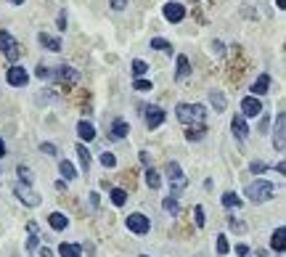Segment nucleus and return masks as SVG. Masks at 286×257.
Wrapping results in <instances>:
<instances>
[{
	"label": "nucleus",
	"mask_w": 286,
	"mask_h": 257,
	"mask_svg": "<svg viewBox=\"0 0 286 257\" xmlns=\"http://www.w3.org/2000/svg\"><path fill=\"white\" fill-rule=\"evenodd\" d=\"M180 125H186V138L199 141L207 133V106L204 104H178L175 109Z\"/></svg>",
	"instance_id": "obj_1"
},
{
	"label": "nucleus",
	"mask_w": 286,
	"mask_h": 257,
	"mask_svg": "<svg viewBox=\"0 0 286 257\" xmlns=\"http://www.w3.org/2000/svg\"><path fill=\"white\" fill-rule=\"evenodd\" d=\"M275 196V186L270 180H252V186L246 188V199L252 204H265Z\"/></svg>",
	"instance_id": "obj_2"
},
{
	"label": "nucleus",
	"mask_w": 286,
	"mask_h": 257,
	"mask_svg": "<svg viewBox=\"0 0 286 257\" xmlns=\"http://www.w3.org/2000/svg\"><path fill=\"white\" fill-rule=\"evenodd\" d=\"M14 194L16 196H19V201H22V204H27V207H40V194H38V191H35L32 188V183H16V186H14Z\"/></svg>",
	"instance_id": "obj_3"
},
{
	"label": "nucleus",
	"mask_w": 286,
	"mask_h": 257,
	"mask_svg": "<svg viewBox=\"0 0 286 257\" xmlns=\"http://www.w3.org/2000/svg\"><path fill=\"white\" fill-rule=\"evenodd\" d=\"M0 51L8 61H19V43L14 40V35L8 30H0Z\"/></svg>",
	"instance_id": "obj_4"
},
{
	"label": "nucleus",
	"mask_w": 286,
	"mask_h": 257,
	"mask_svg": "<svg viewBox=\"0 0 286 257\" xmlns=\"http://www.w3.org/2000/svg\"><path fill=\"white\" fill-rule=\"evenodd\" d=\"M127 231H133L135 236H146L151 231V220L146 217L143 212H133L127 215Z\"/></svg>",
	"instance_id": "obj_5"
},
{
	"label": "nucleus",
	"mask_w": 286,
	"mask_h": 257,
	"mask_svg": "<svg viewBox=\"0 0 286 257\" xmlns=\"http://www.w3.org/2000/svg\"><path fill=\"white\" fill-rule=\"evenodd\" d=\"M143 117H146V127H149V130H156V127H162L164 119H167L164 109L156 106V104H149V106H146V109H143Z\"/></svg>",
	"instance_id": "obj_6"
},
{
	"label": "nucleus",
	"mask_w": 286,
	"mask_h": 257,
	"mask_svg": "<svg viewBox=\"0 0 286 257\" xmlns=\"http://www.w3.org/2000/svg\"><path fill=\"white\" fill-rule=\"evenodd\" d=\"M51 77L56 80V82H67V85H77V82H82V75H80V72L72 69V67H67V64H61V67L53 69Z\"/></svg>",
	"instance_id": "obj_7"
},
{
	"label": "nucleus",
	"mask_w": 286,
	"mask_h": 257,
	"mask_svg": "<svg viewBox=\"0 0 286 257\" xmlns=\"http://www.w3.org/2000/svg\"><path fill=\"white\" fill-rule=\"evenodd\" d=\"M6 80H8V85H14V88H24L27 82H30V75H27V69H22L19 64H14V67H8Z\"/></svg>",
	"instance_id": "obj_8"
},
{
	"label": "nucleus",
	"mask_w": 286,
	"mask_h": 257,
	"mask_svg": "<svg viewBox=\"0 0 286 257\" xmlns=\"http://www.w3.org/2000/svg\"><path fill=\"white\" fill-rule=\"evenodd\" d=\"M262 114V104H260V98L257 96H246L241 101V117L244 119H252V117H260Z\"/></svg>",
	"instance_id": "obj_9"
},
{
	"label": "nucleus",
	"mask_w": 286,
	"mask_h": 257,
	"mask_svg": "<svg viewBox=\"0 0 286 257\" xmlns=\"http://www.w3.org/2000/svg\"><path fill=\"white\" fill-rule=\"evenodd\" d=\"M273 146L275 151H283L286 149V114L278 112V117H275V138H273Z\"/></svg>",
	"instance_id": "obj_10"
},
{
	"label": "nucleus",
	"mask_w": 286,
	"mask_h": 257,
	"mask_svg": "<svg viewBox=\"0 0 286 257\" xmlns=\"http://www.w3.org/2000/svg\"><path fill=\"white\" fill-rule=\"evenodd\" d=\"M164 19H167L170 24H180L183 19H186V8H183L180 3H167L164 6Z\"/></svg>",
	"instance_id": "obj_11"
},
{
	"label": "nucleus",
	"mask_w": 286,
	"mask_h": 257,
	"mask_svg": "<svg viewBox=\"0 0 286 257\" xmlns=\"http://www.w3.org/2000/svg\"><path fill=\"white\" fill-rule=\"evenodd\" d=\"M175 64H178V72H175V82H186L188 75H191V61L186 53H180L178 59H175Z\"/></svg>",
	"instance_id": "obj_12"
},
{
	"label": "nucleus",
	"mask_w": 286,
	"mask_h": 257,
	"mask_svg": "<svg viewBox=\"0 0 286 257\" xmlns=\"http://www.w3.org/2000/svg\"><path fill=\"white\" fill-rule=\"evenodd\" d=\"M230 130H233V135L238 141H246V135H249V125H246V119L241 114H236L233 119H230Z\"/></svg>",
	"instance_id": "obj_13"
},
{
	"label": "nucleus",
	"mask_w": 286,
	"mask_h": 257,
	"mask_svg": "<svg viewBox=\"0 0 286 257\" xmlns=\"http://www.w3.org/2000/svg\"><path fill=\"white\" fill-rule=\"evenodd\" d=\"M38 40H40L43 48L51 51V53H59V51H61V38H53V35H48V32H40Z\"/></svg>",
	"instance_id": "obj_14"
},
{
	"label": "nucleus",
	"mask_w": 286,
	"mask_h": 257,
	"mask_svg": "<svg viewBox=\"0 0 286 257\" xmlns=\"http://www.w3.org/2000/svg\"><path fill=\"white\" fill-rule=\"evenodd\" d=\"M127 135H130V125H127L125 119H114L112 122V138L114 141H125Z\"/></svg>",
	"instance_id": "obj_15"
},
{
	"label": "nucleus",
	"mask_w": 286,
	"mask_h": 257,
	"mask_svg": "<svg viewBox=\"0 0 286 257\" xmlns=\"http://www.w3.org/2000/svg\"><path fill=\"white\" fill-rule=\"evenodd\" d=\"M270 90V75H260L252 82V96H265Z\"/></svg>",
	"instance_id": "obj_16"
},
{
	"label": "nucleus",
	"mask_w": 286,
	"mask_h": 257,
	"mask_svg": "<svg viewBox=\"0 0 286 257\" xmlns=\"http://www.w3.org/2000/svg\"><path fill=\"white\" fill-rule=\"evenodd\" d=\"M270 246H273V252L286 249V228H275L273 236H270Z\"/></svg>",
	"instance_id": "obj_17"
},
{
	"label": "nucleus",
	"mask_w": 286,
	"mask_h": 257,
	"mask_svg": "<svg viewBox=\"0 0 286 257\" xmlns=\"http://www.w3.org/2000/svg\"><path fill=\"white\" fill-rule=\"evenodd\" d=\"M48 225L53 228V231H67V228H69V217L61 215V212H53V215H48Z\"/></svg>",
	"instance_id": "obj_18"
},
{
	"label": "nucleus",
	"mask_w": 286,
	"mask_h": 257,
	"mask_svg": "<svg viewBox=\"0 0 286 257\" xmlns=\"http://www.w3.org/2000/svg\"><path fill=\"white\" fill-rule=\"evenodd\" d=\"M77 135H80V141H85V143H88V141H93V138H96V127L90 125L88 119H82V122L77 125Z\"/></svg>",
	"instance_id": "obj_19"
},
{
	"label": "nucleus",
	"mask_w": 286,
	"mask_h": 257,
	"mask_svg": "<svg viewBox=\"0 0 286 257\" xmlns=\"http://www.w3.org/2000/svg\"><path fill=\"white\" fill-rule=\"evenodd\" d=\"M209 104H212V109H215L217 114L225 112V96L220 93V90H209Z\"/></svg>",
	"instance_id": "obj_20"
},
{
	"label": "nucleus",
	"mask_w": 286,
	"mask_h": 257,
	"mask_svg": "<svg viewBox=\"0 0 286 257\" xmlns=\"http://www.w3.org/2000/svg\"><path fill=\"white\" fill-rule=\"evenodd\" d=\"M220 204H223L225 209H238V207H241V199H238L233 191H228V194L220 196Z\"/></svg>",
	"instance_id": "obj_21"
},
{
	"label": "nucleus",
	"mask_w": 286,
	"mask_h": 257,
	"mask_svg": "<svg viewBox=\"0 0 286 257\" xmlns=\"http://www.w3.org/2000/svg\"><path fill=\"white\" fill-rule=\"evenodd\" d=\"M146 183H149V188H162V175L156 172L154 167H146Z\"/></svg>",
	"instance_id": "obj_22"
},
{
	"label": "nucleus",
	"mask_w": 286,
	"mask_h": 257,
	"mask_svg": "<svg viewBox=\"0 0 286 257\" xmlns=\"http://www.w3.org/2000/svg\"><path fill=\"white\" fill-rule=\"evenodd\" d=\"M59 170H61V178H64V180H75V178H77V170H75V164H72V162H67V159H61Z\"/></svg>",
	"instance_id": "obj_23"
},
{
	"label": "nucleus",
	"mask_w": 286,
	"mask_h": 257,
	"mask_svg": "<svg viewBox=\"0 0 286 257\" xmlns=\"http://www.w3.org/2000/svg\"><path fill=\"white\" fill-rule=\"evenodd\" d=\"M59 257H82V249L77 244H61L59 246Z\"/></svg>",
	"instance_id": "obj_24"
},
{
	"label": "nucleus",
	"mask_w": 286,
	"mask_h": 257,
	"mask_svg": "<svg viewBox=\"0 0 286 257\" xmlns=\"http://www.w3.org/2000/svg\"><path fill=\"white\" fill-rule=\"evenodd\" d=\"M162 207H164V212H167V215H180V204H178V199H175V196H167V199H164L162 201Z\"/></svg>",
	"instance_id": "obj_25"
},
{
	"label": "nucleus",
	"mask_w": 286,
	"mask_h": 257,
	"mask_svg": "<svg viewBox=\"0 0 286 257\" xmlns=\"http://www.w3.org/2000/svg\"><path fill=\"white\" fill-rule=\"evenodd\" d=\"M77 159H80V164H82V172H88V167H90V151H88V146H77Z\"/></svg>",
	"instance_id": "obj_26"
},
{
	"label": "nucleus",
	"mask_w": 286,
	"mask_h": 257,
	"mask_svg": "<svg viewBox=\"0 0 286 257\" xmlns=\"http://www.w3.org/2000/svg\"><path fill=\"white\" fill-rule=\"evenodd\" d=\"M125 201H127V191L112 188V204H114V207H125Z\"/></svg>",
	"instance_id": "obj_27"
},
{
	"label": "nucleus",
	"mask_w": 286,
	"mask_h": 257,
	"mask_svg": "<svg viewBox=\"0 0 286 257\" xmlns=\"http://www.w3.org/2000/svg\"><path fill=\"white\" fill-rule=\"evenodd\" d=\"M101 164H104L106 170H112V167H117V157L112 151H101Z\"/></svg>",
	"instance_id": "obj_28"
},
{
	"label": "nucleus",
	"mask_w": 286,
	"mask_h": 257,
	"mask_svg": "<svg viewBox=\"0 0 286 257\" xmlns=\"http://www.w3.org/2000/svg\"><path fill=\"white\" fill-rule=\"evenodd\" d=\"M151 48H154V51H167V53H172L170 40H164V38H154V40H151Z\"/></svg>",
	"instance_id": "obj_29"
},
{
	"label": "nucleus",
	"mask_w": 286,
	"mask_h": 257,
	"mask_svg": "<svg viewBox=\"0 0 286 257\" xmlns=\"http://www.w3.org/2000/svg\"><path fill=\"white\" fill-rule=\"evenodd\" d=\"M146 69H149V61H143V59H135V61H133V75H135V77H143Z\"/></svg>",
	"instance_id": "obj_30"
},
{
	"label": "nucleus",
	"mask_w": 286,
	"mask_h": 257,
	"mask_svg": "<svg viewBox=\"0 0 286 257\" xmlns=\"http://www.w3.org/2000/svg\"><path fill=\"white\" fill-rule=\"evenodd\" d=\"M133 88H135V90H146V93H149V90L154 88V82H151L149 77H135V82H133Z\"/></svg>",
	"instance_id": "obj_31"
},
{
	"label": "nucleus",
	"mask_w": 286,
	"mask_h": 257,
	"mask_svg": "<svg viewBox=\"0 0 286 257\" xmlns=\"http://www.w3.org/2000/svg\"><path fill=\"white\" fill-rule=\"evenodd\" d=\"M249 170H252L254 175H262V172L270 170V164H267V162H260V159H254L252 164H249Z\"/></svg>",
	"instance_id": "obj_32"
},
{
	"label": "nucleus",
	"mask_w": 286,
	"mask_h": 257,
	"mask_svg": "<svg viewBox=\"0 0 286 257\" xmlns=\"http://www.w3.org/2000/svg\"><path fill=\"white\" fill-rule=\"evenodd\" d=\"M193 220H196V228H204V207L201 204L193 207Z\"/></svg>",
	"instance_id": "obj_33"
},
{
	"label": "nucleus",
	"mask_w": 286,
	"mask_h": 257,
	"mask_svg": "<svg viewBox=\"0 0 286 257\" xmlns=\"http://www.w3.org/2000/svg\"><path fill=\"white\" fill-rule=\"evenodd\" d=\"M56 98H59V96L53 93V90H43V93H38V104H43V106H45L48 101H56Z\"/></svg>",
	"instance_id": "obj_34"
},
{
	"label": "nucleus",
	"mask_w": 286,
	"mask_h": 257,
	"mask_svg": "<svg viewBox=\"0 0 286 257\" xmlns=\"http://www.w3.org/2000/svg\"><path fill=\"white\" fill-rule=\"evenodd\" d=\"M16 175H19V180L22 183H32V172L24 167V164H19V167H16Z\"/></svg>",
	"instance_id": "obj_35"
},
{
	"label": "nucleus",
	"mask_w": 286,
	"mask_h": 257,
	"mask_svg": "<svg viewBox=\"0 0 286 257\" xmlns=\"http://www.w3.org/2000/svg\"><path fill=\"white\" fill-rule=\"evenodd\" d=\"M230 252V246H228V238L223 236V233H220L217 236V254H228Z\"/></svg>",
	"instance_id": "obj_36"
},
{
	"label": "nucleus",
	"mask_w": 286,
	"mask_h": 257,
	"mask_svg": "<svg viewBox=\"0 0 286 257\" xmlns=\"http://www.w3.org/2000/svg\"><path fill=\"white\" fill-rule=\"evenodd\" d=\"M228 223H230V228H233V231H236V233H246V225L241 223V220H233V217H230V220H228Z\"/></svg>",
	"instance_id": "obj_37"
},
{
	"label": "nucleus",
	"mask_w": 286,
	"mask_h": 257,
	"mask_svg": "<svg viewBox=\"0 0 286 257\" xmlns=\"http://www.w3.org/2000/svg\"><path fill=\"white\" fill-rule=\"evenodd\" d=\"M40 151L48 154V157H56V146L53 143H40Z\"/></svg>",
	"instance_id": "obj_38"
},
{
	"label": "nucleus",
	"mask_w": 286,
	"mask_h": 257,
	"mask_svg": "<svg viewBox=\"0 0 286 257\" xmlns=\"http://www.w3.org/2000/svg\"><path fill=\"white\" fill-rule=\"evenodd\" d=\"M38 233H30V241H27V252H35V249H38Z\"/></svg>",
	"instance_id": "obj_39"
},
{
	"label": "nucleus",
	"mask_w": 286,
	"mask_h": 257,
	"mask_svg": "<svg viewBox=\"0 0 286 257\" xmlns=\"http://www.w3.org/2000/svg\"><path fill=\"white\" fill-rule=\"evenodd\" d=\"M138 159H141L143 167H151V154L149 151H141V154H138Z\"/></svg>",
	"instance_id": "obj_40"
},
{
	"label": "nucleus",
	"mask_w": 286,
	"mask_h": 257,
	"mask_svg": "<svg viewBox=\"0 0 286 257\" xmlns=\"http://www.w3.org/2000/svg\"><path fill=\"white\" fill-rule=\"evenodd\" d=\"M56 27H59V30H61V32H64V30H67V14H64V11H61V14L56 16Z\"/></svg>",
	"instance_id": "obj_41"
},
{
	"label": "nucleus",
	"mask_w": 286,
	"mask_h": 257,
	"mask_svg": "<svg viewBox=\"0 0 286 257\" xmlns=\"http://www.w3.org/2000/svg\"><path fill=\"white\" fill-rule=\"evenodd\" d=\"M233 252H236L238 257H246V254H249V252H252V249H249V246H246V244H236V249H233Z\"/></svg>",
	"instance_id": "obj_42"
},
{
	"label": "nucleus",
	"mask_w": 286,
	"mask_h": 257,
	"mask_svg": "<svg viewBox=\"0 0 286 257\" xmlns=\"http://www.w3.org/2000/svg\"><path fill=\"white\" fill-rule=\"evenodd\" d=\"M125 6H127V0H112V8H114V11H125Z\"/></svg>",
	"instance_id": "obj_43"
},
{
	"label": "nucleus",
	"mask_w": 286,
	"mask_h": 257,
	"mask_svg": "<svg viewBox=\"0 0 286 257\" xmlns=\"http://www.w3.org/2000/svg\"><path fill=\"white\" fill-rule=\"evenodd\" d=\"M38 77H40V80H48V77H51V69H45V67H38Z\"/></svg>",
	"instance_id": "obj_44"
},
{
	"label": "nucleus",
	"mask_w": 286,
	"mask_h": 257,
	"mask_svg": "<svg viewBox=\"0 0 286 257\" xmlns=\"http://www.w3.org/2000/svg\"><path fill=\"white\" fill-rule=\"evenodd\" d=\"M267 127H270V117H262V122H260V133H267Z\"/></svg>",
	"instance_id": "obj_45"
},
{
	"label": "nucleus",
	"mask_w": 286,
	"mask_h": 257,
	"mask_svg": "<svg viewBox=\"0 0 286 257\" xmlns=\"http://www.w3.org/2000/svg\"><path fill=\"white\" fill-rule=\"evenodd\" d=\"M90 204H93V209H98L101 207V196L98 194H90Z\"/></svg>",
	"instance_id": "obj_46"
},
{
	"label": "nucleus",
	"mask_w": 286,
	"mask_h": 257,
	"mask_svg": "<svg viewBox=\"0 0 286 257\" xmlns=\"http://www.w3.org/2000/svg\"><path fill=\"white\" fill-rule=\"evenodd\" d=\"M56 191H67V180L59 178V180H56Z\"/></svg>",
	"instance_id": "obj_47"
},
{
	"label": "nucleus",
	"mask_w": 286,
	"mask_h": 257,
	"mask_svg": "<svg viewBox=\"0 0 286 257\" xmlns=\"http://www.w3.org/2000/svg\"><path fill=\"white\" fill-rule=\"evenodd\" d=\"M275 170H278L281 175H283V172H286V162H278V164H275Z\"/></svg>",
	"instance_id": "obj_48"
},
{
	"label": "nucleus",
	"mask_w": 286,
	"mask_h": 257,
	"mask_svg": "<svg viewBox=\"0 0 286 257\" xmlns=\"http://www.w3.org/2000/svg\"><path fill=\"white\" fill-rule=\"evenodd\" d=\"M6 157V143H3V138H0V159Z\"/></svg>",
	"instance_id": "obj_49"
},
{
	"label": "nucleus",
	"mask_w": 286,
	"mask_h": 257,
	"mask_svg": "<svg viewBox=\"0 0 286 257\" xmlns=\"http://www.w3.org/2000/svg\"><path fill=\"white\" fill-rule=\"evenodd\" d=\"M275 3H278V8H281V11L286 8V0H275Z\"/></svg>",
	"instance_id": "obj_50"
},
{
	"label": "nucleus",
	"mask_w": 286,
	"mask_h": 257,
	"mask_svg": "<svg viewBox=\"0 0 286 257\" xmlns=\"http://www.w3.org/2000/svg\"><path fill=\"white\" fill-rule=\"evenodd\" d=\"M11 3H14V6H22V3H24V0H11Z\"/></svg>",
	"instance_id": "obj_51"
}]
</instances>
